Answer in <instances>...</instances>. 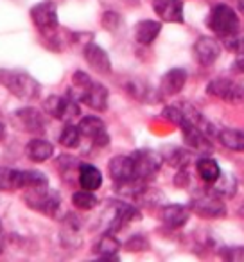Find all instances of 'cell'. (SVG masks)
<instances>
[{"label":"cell","instance_id":"obj_32","mask_svg":"<svg viewBox=\"0 0 244 262\" xmlns=\"http://www.w3.org/2000/svg\"><path fill=\"white\" fill-rule=\"evenodd\" d=\"M97 198L92 190H77L72 194V205L79 210H92V208L97 207Z\"/></svg>","mask_w":244,"mask_h":262},{"label":"cell","instance_id":"obj_9","mask_svg":"<svg viewBox=\"0 0 244 262\" xmlns=\"http://www.w3.org/2000/svg\"><path fill=\"white\" fill-rule=\"evenodd\" d=\"M81 131V137L88 139L95 147H106L109 144V135L106 131V126L99 117L94 115H86L79 120L77 124Z\"/></svg>","mask_w":244,"mask_h":262},{"label":"cell","instance_id":"obj_18","mask_svg":"<svg viewBox=\"0 0 244 262\" xmlns=\"http://www.w3.org/2000/svg\"><path fill=\"white\" fill-rule=\"evenodd\" d=\"M108 88L102 83H97V81H92L81 94V101L90 106L92 110H95V112H106L108 110Z\"/></svg>","mask_w":244,"mask_h":262},{"label":"cell","instance_id":"obj_14","mask_svg":"<svg viewBox=\"0 0 244 262\" xmlns=\"http://www.w3.org/2000/svg\"><path fill=\"white\" fill-rule=\"evenodd\" d=\"M194 56L197 63L203 67H210L221 56V43L212 36H201L194 43Z\"/></svg>","mask_w":244,"mask_h":262},{"label":"cell","instance_id":"obj_31","mask_svg":"<svg viewBox=\"0 0 244 262\" xmlns=\"http://www.w3.org/2000/svg\"><path fill=\"white\" fill-rule=\"evenodd\" d=\"M58 140H59V144H61L63 147H69V149L77 147V146H79V142H81L79 127L72 126V124H66V126L61 129V133H59Z\"/></svg>","mask_w":244,"mask_h":262},{"label":"cell","instance_id":"obj_13","mask_svg":"<svg viewBox=\"0 0 244 262\" xmlns=\"http://www.w3.org/2000/svg\"><path fill=\"white\" fill-rule=\"evenodd\" d=\"M81 217L77 214H66L65 219L61 221V232H59V239H61V244L65 248H70V250H76L83 244V237H81Z\"/></svg>","mask_w":244,"mask_h":262},{"label":"cell","instance_id":"obj_19","mask_svg":"<svg viewBox=\"0 0 244 262\" xmlns=\"http://www.w3.org/2000/svg\"><path fill=\"white\" fill-rule=\"evenodd\" d=\"M187 83V70L185 69H171L164 74L160 81V95L171 97L183 90Z\"/></svg>","mask_w":244,"mask_h":262},{"label":"cell","instance_id":"obj_5","mask_svg":"<svg viewBox=\"0 0 244 262\" xmlns=\"http://www.w3.org/2000/svg\"><path fill=\"white\" fill-rule=\"evenodd\" d=\"M133 165H135V180L149 182L158 174L164 164V157L153 149H139L131 155Z\"/></svg>","mask_w":244,"mask_h":262},{"label":"cell","instance_id":"obj_34","mask_svg":"<svg viewBox=\"0 0 244 262\" xmlns=\"http://www.w3.org/2000/svg\"><path fill=\"white\" fill-rule=\"evenodd\" d=\"M120 22H122V18H120V15H119V13H115V11H106L104 15H102V18H101L102 27H104L106 31H112V33L119 29Z\"/></svg>","mask_w":244,"mask_h":262},{"label":"cell","instance_id":"obj_36","mask_svg":"<svg viewBox=\"0 0 244 262\" xmlns=\"http://www.w3.org/2000/svg\"><path fill=\"white\" fill-rule=\"evenodd\" d=\"M225 40H226L228 51L235 52V54H239V56H244V36L233 34V36H228V38H225Z\"/></svg>","mask_w":244,"mask_h":262},{"label":"cell","instance_id":"obj_39","mask_svg":"<svg viewBox=\"0 0 244 262\" xmlns=\"http://www.w3.org/2000/svg\"><path fill=\"white\" fill-rule=\"evenodd\" d=\"M232 70H233V72L244 74V58H239V59H237V61L232 65Z\"/></svg>","mask_w":244,"mask_h":262},{"label":"cell","instance_id":"obj_2","mask_svg":"<svg viewBox=\"0 0 244 262\" xmlns=\"http://www.w3.org/2000/svg\"><path fill=\"white\" fill-rule=\"evenodd\" d=\"M24 201L29 208L40 212L45 215H56L61 207V196L58 190L51 189L49 185L43 187H34V189H27L24 194Z\"/></svg>","mask_w":244,"mask_h":262},{"label":"cell","instance_id":"obj_30","mask_svg":"<svg viewBox=\"0 0 244 262\" xmlns=\"http://www.w3.org/2000/svg\"><path fill=\"white\" fill-rule=\"evenodd\" d=\"M49 185V178L40 171H20V189Z\"/></svg>","mask_w":244,"mask_h":262},{"label":"cell","instance_id":"obj_40","mask_svg":"<svg viewBox=\"0 0 244 262\" xmlns=\"http://www.w3.org/2000/svg\"><path fill=\"white\" fill-rule=\"evenodd\" d=\"M6 139V120H4V115L0 112V140Z\"/></svg>","mask_w":244,"mask_h":262},{"label":"cell","instance_id":"obj_4","mask_svg":"<svg viewBox=\"0 0 244 262\" xmlns=\"http://www.w3.org/2000/svg\"><path fill=\"white\" fill-rule=\"evenodd\" d=\"M104 232L115 233L122 230L126 225L140 217V210L135 205L124 203V201H112L108 212L104 214Z\"/></svg>","mask_w":244,"mask_h":262},{"label":"cell","instance_id":"obj_37","mask_svg":"<svg viewBox=\"0 0 244 262\" xmlns=\"http://www.w3.org/2000/svg\"><path fill=\"white\" fill-rule=\"evenodd\" d=\"M79 165H81V162L77 160V158H74V157H66V155H65V157L58 158V167H59V171H61L63 174L74 171V169H79Z\"/></svg>","mask_w":244,"mask_h":262},{"label":"cell","instance_id":"obj_12","mask_svg":"<svg viewBox=\"0 0 244 262\" xmlns=\"http://www.w3.org/2000/svg\"><path fill=\"white\" fill-rule=\"evenodd\" d=\"M15 120L18 122V126L27 133L33 135H41L47 127V119L40 110L27 106V108H20L15 112Z\"/></svg>","mask_w":244,"mask_h":262},{"label":"cell","instance_id":"obj_43","mask_svg":"<svg viewBox=\"0 0 244 262\" xmlns=\"http://www.w3.org/2000/svg\"><path fill=\"white\" fill-rule=\"evenodd\" d=\"M242 92H244V86H242Z\"/></svg>","mask_w":244,"mask_h":262},{"label":"cell","instance_id":"obj_7","mask_svg":"<svg viewBox=\"0 0 244 262\" xmlns=\"http://www.w3.org/2000/svg\"><path fill=\"white\" fill-rule=\"evenodd\" d=\"M31 20L38 31L43 34L54 33L58 29V8L52 0H43L31 8Z\"/></svg>","mask_w":244,"mask_h":262},{"label":"cell","instance_id":"obj_27","mask_svg":"<svg viewBox=\"0 0 244 262\" xmlns=\"http://www.w3.org/2000/svg\"><path fill=\"white\" fill-rule=\"evenodd\" d=\"M126 90L131 97H135L137 101H142V102H149L154 101V99L162 97V95H157L154 90L142 79H129L128 84H126Z\"/></svg>","mask_w":244,"mask_h":262},{"label":"cell","instance_id":"obj_15","mask_svg":"<svg viewBox=\"0 0 244 262\" xmlns=\"http://www.w3.org/2000/svg\"><path fill=\"white\" fill-rule=\"evenodd\" d=\"M83 56L86 59L88 67H90L94 72L106 76V74L112 72V61H109V56L101 45L97 43H86L83 49Z\"/></svg>","mask_w":244,"mask_h":262},{"label":"cell","instance_id":"obj_26","mask_svg":"<svg viewBox=\"0 0 244 262\" xmlns=\"http://www.w3.org/2000/svg\"><path fill=\"white\" fill-rule=\"evenodd\" d=\"M196 169H197V174H199V178L203 180L207 185H212V183H214L215 180L221 176V167H219L217 162H215L214 158H210V157L197 158Z\"/></svg>","mask_w":244,"mask_h":262},{"label":"cell","instance_id":"obj_6","mask_svg":"<svg viewBox=\"0 0 244 262\" xmlns=\"http://www.w3.org/2000/svg\"><path fill=\"white\" fill-rule=\"evenodd\" d=\"M190 210L194 214H197L199 217L205 219H215L226 215V205L221 201V196H217L215 192H212L210 189H205L201 194H197L196 198H192L190 203Z\"/></svg>","mask_w":244,"mask_h":262},{"label":"cell","instance_id":"obj_10","mask_svg":"<svg viewBox=\"0 0 244 262\" xmlns=\"http://www.w3.org/2000/svg\"><path fill=\"white\" fill-rule=\"evenodd\" d=\"M207 94L212 97H217L226 102H239L244 99L242 86L237 84L235 81L226 79V77H219V79H212L207 84Z\"/></svg>","mask_w":244,"mask_h":262},{"label":"cell","instance_id":"obj_28","mask_svg":"<svg viewBox=\"0 0 244 262\" xmlns=\"http://www.w3.org/2000/svg\"><path fill=\"white\" fill-rule=\"evenodd\" d=\"M235 189H237V182L235 178H233L232 174H223L219 176L217 180H215L214 183L210 185V190L212 192H215L217 196H233L235 194Z\"/></svg>","mask_w":244,"mask_h":262},{"label":"cell","instance_id":"obj_24","mask_svg":"<svg viewBox=\"0 0 244 262\" xmlns=\"http://www.w3.org/2000/svg\"><path fill=\"white\" fill-rule=\"evenodd\" d=\"M162 33V24L157 20H142L135 26V40L140 45H151Z\"/></svg>","mask_w":244,"mask_h":262},{"label":"cell","instance_id":"obj_1","mask_svg":"<svg viewBox=\"0 0 244 262\" xmlns=\"http://www.w3.org/2000/svg\"><path fill=\"white\" fill-rule=\"evenodd\" d=\"M0 83L4 84L13 95L24 99V101H34L40 97L41 84L33 76L22 72V70H0Z\"/></svg>","mask_w":244,"mask_h":262},{"label":"cell","instance_id":"obj_16","mask_svg":"<svg viewBox=\"0 0 244 262\" xmlns=\"http://www.w3.org/2000/svg\"><path fill=\"white\" fill-rule=\"evenodd\" d=\"M108 172L112 176V180L117 183H126L135 180V165H133L131 155L126 157V155H117L109 160L108 164Z\"/></svg>","mask_w":244,"mask_h":262},{"label":"cell","instance_id":"obj_22","mask_svg":"<svg viewBox=\"0 0 244 262\" xmlns=\"http://www.w3.org/2000/svg\"><path fill=\"white\" fill-rule=\"evenodd\" d=\"M77 182H79L81 189L84 190H97L102 185V174L95 165L92 164H81L77 169Z\"/></svg>","mask_w":244,"mask_h":262},{"label":"cell","instance_id":"obj_35","mask_svg":"<svg viewBox=\"0 0 244 262\" xmlns=\"http://www.w3.org/2000/svg\"><path fill=\"white\" fill-rule=\"evenodd\" d=\"M221 257L228 262H244V246H228L221 251Z\"/></svg>","mask_w":244,"mask_h":262},{"label":"cell","instance_id":"obj_11","mask_svg":"<svg viewBox=\"0 0 244 262\" xmlns=\"http://www.w3.org/2000/svg\"><path fill=\"white\" fill-rule=\"evenodd\" d=\"M180 129H182L183 140H185V144L190 149L203 155H208L212 151V147H214L212 146V139L208 135H205L203 129H199L196 124L189 122V120H183L180 124Z\"/></svg>","mask_w":244,"mask_h":262},{"label":"cell","instance_id":"obj_25","mask_svg":"<svg viewBox=\"0 0 244 262\" xmlns=\"http://www.w3.org/2000/svg\"><path fill=\"white\" fill-rule=\"evenodd\" d=\"M217 139L226 149L235 151V153L244 151V131L235 129V127H225L217 133Z\"/></svg>","mask_w":244,"mask_h":262},{"label":"cell","instance_id":"obj_3","mask_svg":"<svg viewBox=\"0 0 244 262\" xmlns=\"http://www.w3.org/2000/svg\"><path fill=\"white\" fill-rule=\"evenodd\" d=\"M207 27L221 38H228L239 31V16L228 4H215L208 13Z\"/></svg>","mask_w":244,"mask_h":262},{"label":"cell","instance_id":"obj_41","mask_svg":"<svg viewBox=\"0 0 244 262\" xmlns=\"http://www.w3.org/2000/svg\"><path fill=\"white\" fill-rule=\"evenodd\" d=\"M4 237H6V233H4V226H2V223H0V253L4 251Z\"/></svg>","mask_w":244,"mask_h":262},{"label":"cell","instance_id":"obj_8","mask_svg":"<svg viewBox=\"0 0 244 262\" xmlns=\"http://www.w3.org/2000/svg\"><path fill=\"white\" fill-rule=\"evenodd\" d=\"M79 101L70 95L59 97V95H49L43 102V112L58 120H70L79 115Z\"/></svg>","mask_w":244,"mask_h":262},{"label":"cell","instance_id":"obj_20","mask_svg":"<svg viewBox=\"0 0 244 262\" xmlns=\"http://www.w3.org/2000/svg\"><path fill=\"white\" fill-rule=\"evenodd\" d=\"M162 221L165 223V226L169 228H182V226L187 225L190 217V207H185V205L180 203H171L165 205L160 212Z\"/></svg>","mask_w":244,"mask_h":262},{"label":"cell","instance_id":"obj_42","mask_svg":"<svg viewBox=\"0 0 244 262\" xmlns=\"http://www.w3.org/2000/svg\"><path fill=\"white\" fill-rule=\"evenodd\" d=\"M239 11L244 15V0H240V2H239Z\"/></svg>","mask_w":244,"mask_h":262},{"label":"cell","instance_id":"obj_29","mask_svg":"<svg viewBox=\"0 0 244 262\" xmlns=\"http://www.w3.org/2000/svg\"><path fill=\"white\" fill-rule=\"evenodd\" d=\"M162 157H164V162H167L169 165H172V167H176V169H182V167H187L190 155L187 153L185 149H182V147H167Z\"/></svg>","mask_w":244,"mask_h":262},{"label":"cell","instance_id":"obj_33","mask_svg":"<svg viewBox=\"0 0 244 262\" xmlns=\"http://www.w3.org/2000/svg\"><path fill=\"white\" fill-rule=\"evenodd\" d=\"M147 248H149V241L140 233H135L126 241V250L128 251H144Z\"/></svg>","mask_w":244,"mask_h":262},{"label":"cell","instance_id":"obj_38","mask_svg":"<svg viewBox=\"0 0 244 262\" xmlns=\"http://www.w3.org/2000/svg\"><path fill=\"white\" fill-rule=\"evenodd\" d=\"M189 183H190V176H189L187 167L178 169V174L174 176V185L176 187H187Z\"/></svg>","mask_w":244,"mask_h":262},{"label":"cell","instance_id":"obj_23","mask_svg":"<svg viewBox=\"0 0 244 262\" xmlns=\"http://www.w3.org/2000/svg\"><path fill=\"white\" fill-rule=\"evenodd\" d=\"M26 155L31 162H47L54 155V146L43 139H31L26 144Z\"/></svg>","mask_w":244,"mask_h":262},{"label":"cell","instance_id":"obj_17","mask_svg":"<svg viewBox=\"0 0 244 262\" xmlns=\"http://www.w3.org/2000/svg\"><path fill=\"white\" fill-rule=\"evenodd\" d=\"M153 9L162 22L183 24V2L182 0H153Z\"/></svg>","mask_w":244,"mask_h":262},{"label":"cell","instance_id":"obj_21","mask_svg":"<svg viewBox=\"0 0 244 262\" xmlns=\"http://www.w3.org/2000/svg\"><path fill=\"white\" fill-rule=\"evenodd\" d=\"M119 239L108 232H104V235H101V239L94 244V253L104 260H119Z\"/></svg>","mask_w":244,"mask_h":262}]
</instances>
